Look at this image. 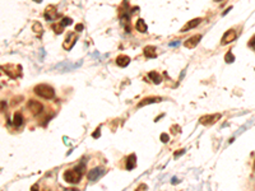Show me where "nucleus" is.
Returning <instances> with one entry per match:
<instances>
[{
	"label": "nucleus",
	"mask_w": 255,
	"mask_h": 191,
	"mask_svg": "<svg viewBox=\"0 0 255 191\" xmlns=\"http://www.w3.org/2000/svg\"><path fill=\"white\" fill-rule=\"evenodd\" d=\"M177 45H180V41H174V42H170L168 43V46H171V47H175Z\"/></svg>",
	"instance_id": "27"
},
{
	"label": "nucleus",
	"mask_w": 255,
	"mask_h": 191,
	"mask_svg": "<svg viewBox=\"0 0 255 191\" xmlns=\"http://www.w3.org/2000/svg\"><path fill=\"white\" fill-rule=\"evenodd\" d=\"M83 31V24H76L75 25V32H80Z\"/></svg>",
	"instance_id": "26"
},
{
	"label": "nucleus",
	"mask_w": 255,
	"mask_h": 191,
	"mask_svg": "<svg viewBox=\"0 0 255 191\" xmlns=\"http://www.w3.org/2000/svg\"><path fill=\"white\" fill-rule=\"evenodd\" d=\"M38 97L41 98H45V99H53L54 96H55V91L53 87H50L49 84H38L35 87V89H33Z\"/></svg>",
	"instance_id": "1"
},
{
	"label": "nucleus",
	"mask_w": 255,
	"mask_h": 191,
	"mask_svg": "<svg viewBox=\"0 0 255 191\" xmlns=\"http://www.w3.org/2000/svg\"><path fill=\"white\" fill-rule=\"evenodd\" d=\"M102 173H104V168H101V167H97V168H93L88 172V180L89 181H96L97 178H100L102 176Z\"/></svg>",
	"instance_id": "9"
},
{
	"label": "nucleus",
	"mask_w": 255,
	"mask_h": 191,
	"mask_svg": "<svg viewBox=\"0 0 255 191\" xmlns=\"http://www.w3.org/2000/svg\"><path fill=\"white\" fill-rule=\"evenodd\" d=\"M98 135H100V131H96L95 134H93V138H98Z\"/></svg>",
	"instance_id": "32"
},
{
	"label": "nucleus",
	"mask_w": 255,
	"mask_h": 191,
	"mask_svg": "<svg viewBox=\"0 0 255 191\" xmlns=\"http://www.w3.org/2000/svg\"><path fill=\"white\" fill-rule=\"evenodd\" d=\"M161 98L159 97H147L142 99L139 103H138V107H143V106H147V105H152V103H156V102H159Z\"/></svg>",
	"instance_id": "13"
},
{
	"label": "nucleus",
	"mask_w": 255,
	"mask_h": 191,
	"mask_svg": "<svg viewBox=\"0 0 255 191\" xmlns=\"http://www.w3.org/2000/svg\"><path fill=\"white\" fill-rule=\"evenodd\" d=\"M214 2H221V0H214Z\"/></svg>",
	"instance_id": "35"
},
{
	"label": "nucleus",
	"mask_w": 255,
	"mask_h": 191,
	"mask_svg": "<svg viewBox=\"0 0 255 191\" xmlns=\"http://www.w3.org/2000/svg\"><path fill=\"white\" fill-rule=\"evenodd\" d=\"M63 191H79V190H76V189H74V187H68V189H64Z\"/></svg>",
	"instance_id": "28"
},
{
	"label": "nucleus",
	"mask_w": 255,
	"mask_h": 191,
	"mask_svg": "<svg viewBox=\"0 0 255 191\" xmlns=\"http://www.w3.org/2000/svg\"><path fill=\"white\" fill-rule=\"evenodd\" d=\"M83 173L79 172L76 168L74 170H68L64 172V180L66 182H69V184H78L80 181V177H82Z\"/></svg>",
	"instance_id": "2"
},
{
	"label": "nucleus",
	"mask_w": 255,
	"mask_h": 191,
	"mask_svg": "<svg viewBox=\"0 0 255 191\" xmlns=\"http://www.w3.org/2000/svg\"><path fill=\"white\" fill-rule=\"evenodd\" d=\"M144 55H146L147 57H156L157 56V53H156V47L155 46H147V47H144Z\"/></svg>",
	"instance_id": "14"
},
{
	"label": "nucleus",
	"mask_w": 255,
	"mask_h": 191,
	"mask_svg": "<svg viewBox=\"0 0 255 191\" xmlns=\"http://www.w3.org/2000/svg\"><path fill=\"white\" fill-rule=\"evenodd\" d=\"M135 162H137V157H135V154H130L129 157L126 159V170H133L135 167Z\"/></svg>",
	"instance_id": "15"
},
{
	"label": "nucleus",
	"mask_w": 255,
	"mask_h": 191,
	"mask_svg": "<svg viewBox=\"0 0 255 191\" xmlns=\"http://www.w3.org/2000/svg\"><path fill=\"white\" fill-rule=\"evenodd\" d=\"M225 61H226L227 64H231V63L235 61V56L232 55L231 51H228V53L226 54V56H225Z\"/></svg>",
	"instance_id": "21"
},
{
	"label": "nucleus",
	"mask_w": 255,
	"mask_h": 191,
	"mask_svg": "<svg viewBox=\"0 0 255 191\" xmlns=\"http://www.w3.org/2000/svg\"><path fill=\"white\" fill-rule=\"evenodd\" d=\"M32 29H33V32H35L36 34H38V36H41V34L44 33V28H42V24L40 22H35V23H33Z\"/></svg>",
	"instance_id": "19"
},
{
	"label": "nucleus",
	"mask_w": 255,
	"mask_h": 191,
	"mask_svg": "<svg viewBox=\"0 0 255 191\" xmlns=\"http://www.w3.org/2000/svg\"><path fill=\"white\" fill-rule=\"evenodd\" d=\"M184 154V150H180V152H175V157H178V155Z\"/></svg>",
	"instance_id": "30"
},
{
	"label": "nucleus",
	"mask_w": 255,
	"mask_h": 191,
	"mask_svg": "<svg viewBox=\"0 0 255 191\" xmlns=\"http://www.w3.org/2000/svg\"><path fill=\"white\" fill-rule=\"evenodd\" d=\"M56 6L55 5H49L45 10V19L46 21H54L56 18Z\"/></svg>",
	"instance_id": "10"
},
{
	"label": "nucleus",
	"mask_w": 255,
	"mask_h": 191,
	"mask_svg": "<svg viewBox=\"0 0 255 191\" xmlns=\"http://www.w3.org/2000/svg\"><path fill=\"white\" fill-rule=\"evenodd\" d=\"M76 40H78V34H75L74 32H69V33H66V38L63 43V47L64 50H72L73 46H74V43L76 42Z\"/></svg>",
	"instance_id": "6"
},
{
	"label": "nucleus",
	"mask_w": 255,
	"mask_h": 191,
	"mask_svg": "<svg viewBox=\"0 0 255 191\" xmlns=\"http://www.w3.org/2000/svg\"><path fill=\"white\" fill-rule=\"evenodd\" d=\"M254 170H255V161H254Z\"/></svg>",
	"instance_id": "34"
},
{
	"label": "nucleus",
	"mask_w": 255,
	"mask_h": 191,
	"mask_svg": "<svg viewBox=\"0 0 255 191\" xmlns=\"http://www.w3.org/2000/svg\"><path fill=\"white\" fill-rule=\"evenodd\" d=\"M202 23V18H194V19H191V21H189L188 23H186L184 27L181 28V32H186V31H190V29H193V28H195V27H198V25Z\"/></svg>",
	"instance_id": "11"
},
{
	"label": "nucleus",
	"mask_w": 255,
	"mask_h": 191,
	"mask_svg": "<svg viewBox=\"0 0 255 191\" xmlns=\"http://www.w3.org/2000/svg\"><path fill=\"white\" fill-rule=\"evenodd\" d=\"M2 110H3V112H4V110H6V103L4 101L2 102Z\"/></svg>",
	"instance_id": "29"
},
{
	"label": "nucleus",
	"mask_w": 255,
	"mask_h": 191,
	"mask_svg": "<svg viewBox=\"0 0 255 191\" xmlns=\"http://www.w3.org/2000/svg\"><path fill=\"white\" fill-rule=\"evenodd\" d=\"M148 76H149V79L153 80V83H155V84H158V83L162 82V78H161V75L157 72H151L148 74Z\"/></svg>",
	"instance_id": "18"
},
{
	"label": "nucleus",
	"mask_w": 255,
	"mask_h": 191,
	"mask_svg": "<svg viewBox=\"0 0 255 191\" xmlns=\"http://www.w3.org/2000/svg\"><path fill=\"white\" fill-rule=\"evenodd\" d=\"M2 70L5 72L9 76L12 78H17L19 76L21 73H22V68L19 65H12V64H6V65H3L2 66Z\"/></svg>",
	"instance_id": "3"
},
{
	"label": "nucleus",
	"mask_w": 255,
	"mask_h": 191,
	"mask_svg": "<svg viewBox=\"0 0 255 191\" xmlns=\"http://www.w3.org/2000/svg\"><path fill=\"white\" fill-rule=\"evenodd\" d=\"M13 124H14V126H17V127H19V126L23 125V116H22L21 112H17V114H14Z\"/></svg>",
	"instance_id": "17"
},
{
	"label": "nucleus",
	"mask_w": 255,
	"mask_h": 191,
	"mask_svg": "<svg viewBox=\"0 0 255 191\" xmlns=\"http://www.w3.org/2000/svg\"><path fill=\"white\" fill-rule=\"evenodd\" d=\"M231 8H232V6H230V8H227V9H226V10L223 12V14H222V15H226V14H227V13H228L230 10H231Z\"/></svg>",
	"instance_id": "31"
},
{
	"label": "nucleus",
	"mask_w": 255,
	"mask_h": 191,
	"mask_svg": "<svg viewBox=\"0 0 255 191\" xmlns=\"http://www.w3.org/2000/svg\"><path fill=\"white\" fill-rule=\"evenodd\" d=\"M33 2H36V3H41L42 0H33Z\"/></svg>",
	"instance_id": "33"
},
{
	"label": "nucleus",
	"mask_w": 255,
	"mask_h": 191,
	"mask_svg": "<svg viewBox=\"0 0 255 191\" xmlns=\"http://www.w3.org/2000/svg\"><path fill=\"white\" fill-rule=\"evenodd\" d=\"M129 63H130V57L126 56V55H119L116 57V64L119 66H121V68L128 66V65H129Z\"/></svg>",
	"instance_id": "12"
},
{
	"label": "nucleus",
	"mask_w": 255,
	"mask_h": 191,
	"mask_svg": "<svg viewBox=\"0 0 255 191\" xmlns=\"http://www.w3.org/2000/svg\"><path fill=\"white\" fill-rule=\"evenodd\" d=\"M60 23L64 25V27H66V25H70V24L73 23V19H72V18H69V17H64L63 21H61Z\"/></svg>",
	"instance_id": "22"
},
{
	"label": "nucleus",
	"mask_w": 255,
	"mask_h": 191,
	"mask_svg": "<svg viewBox=\"0 0 255 191\" xmlns=\"http://www.w3.org/2000/svg\"><path fill=\"white\" fill-rule=\"evenodd\" d=\"M161 140H162L163 143H167V142H168V135L163 133L162 135H161Z\"/></svg>",
	"instance_id": "25"
},
{
	"label": "nucleus",
	"mask_w": 255,
	"mask_h": 191,
	"mask_svg": "<svg viewBox=\"0 0 255 191\" xmlns=\"http://www.w3.org/2000/svg\"><path fill=\"white\" fill-rule=\"evenodd\" d=\"M221 114H214V115H206V116H203L199 119V123L204 126H209V125H213L216 124L217 121L221 119Z\"/></svg>",
	"instance_id": "5"
},
{
	"label": "nucleus",
	"mask_w": 255,
	"mask_h": 191,
	"mask_svg": "<svg viewBox=\"0 0 255 191\" xmlns=\"http://www.w3.org/2000/svg\"><path fill=\"white\" fill-rule=\"evenodd\" d=\"M137 191H147V185L146 184H140L139 187L137 189Z\"/></svg>",
	"instance_id": "24"
},
{
	"label": "nucleus",
	"mask_w": 255,
	"mask_h": 191,
	"mask_svg": "<svg viewBox=\"0 0 255 191\" xmlns=\"http://www.w3.org/2000/svg\"><path fill=\"white\" fill-rule=\"evenodd\" d=\"M249 47L251 49V50H254L255 51V36L249 41Z\"/></svg>",
	"instance_id": "23"
},
{
	"label": "nucleus",
	"mask_w": 255,
	"mask_h": 191,
	"mask_svg": "<svg viewBox=\"0 0 255 191\" xmlns=\"http://www.w3.org/2000/svg\"><path fill=\"white\" fill-rule=\"evenodd\" d=\"M237 38V34H236V31L235 29H228L225 32L222 40H221V45H227V43L232 42Z\"/></svg>",
	"instance_id": "7"
},
{
	"label": "nucleus",
	"mask_w": 255,
	"mask_h": 191,
	"mask_svg": "<svg viewBox=\"0 0 255 191\" xmlns=\"http://www.w3.org/2000/svg\"><path fill=\"white\" fill-rule=\"evenodd\" d=\"M135 28H137L138 32H142V33L147 32V29H148L146 22H144L143 19H138V21H137V23H135Z\"/></svg>",
	"instance_id": "16"
},
{
	"label": "nucleus",
	"mask_w": 255,
	"mask_h": 191,
	"mask_svg": "<svg viewBox=\"0 0 255 191\" xmlns=\"http://www.w3.org/2000/svg\"><path fill=\"white\" fill-rule=\"evenodd\" d=\"M53 29L55 31V33H56V34H60V33H63V29H64V25H63L61 23H57V24H54V25H53Z\"/></svg>",
	"instance_id": "20"
},
{
	"label": "nucleus",
	"mask_w": 255,
	"mask_h": 191,
	"mask_svg": "<svg viewBox=\"0 0 255 191\" xmlns=\"http://www.w3.org/2000/svg\"><path fill=\"white\" fill-rule=\"evenodd\" d=\"M27 108L31 111V114H32V115L37 116V115H40L41 112H42V110H44V106H42V103H41V102L35 101V99H31V101H28V103H27Z\"/></svg>",
	"instance_id": "4"
},
{
	"label": "nucleus",
	"mask_w": 255,
	"mask_h": 191,
	"mask_svg": "<svg viewBox=\"0 0 255 191\" xmlns=\"http://www.w3.org/2000/svg\"><path fill=\"white\" fill-rule=\"evenodd\" d=\"M200 40H202V34H195V36L188 38V40L184 42V46L186 49H194L200 42Z\"/></svg>",
	"instance_id": "8"
}]
</instances>
